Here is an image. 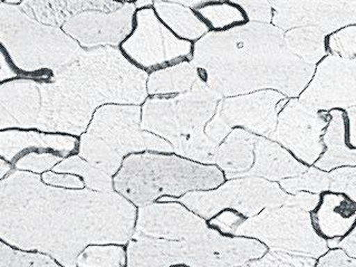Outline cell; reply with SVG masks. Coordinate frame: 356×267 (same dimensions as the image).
<instances>
[{"instance_id":"cell-11","label":"cell","mask_w":356,"mask_h":267,"mask_svg":"<svg viewBox=\"0 0 356 267\" xmlns=\"http://www.w3.org/2000/svg\"><path fill=\"white\" fill-rule=\"evenodd\" d=\"M330 119V113L316 111L298 97L289 99L278 113L277 128L270 140L312 167L325 150L323 136Z\"/></svg>"},{"instance_id":"cell-4","label":"cell","mask_w":356,"mask_h":267,"mask_svg":"<svg viewBox=\"0 0 356 267\" xmlns=\"http://www.w3.org/2000/svg\"><path fill=\"white\" fill-rule=\"evenodd\" d=\"M221 99L204 81L173 99H149L143 108L141 128L165 138L180 156L215 165L220 145L204 130L217 113Z\"/></svg>"},{"instance_id":"cell-41","label":"cell","mask_w":356,"mask_h":267,"mask_svg":"<svg viewBox=\"0 0 356 267\" xmlns=\"http://www.w3.org/2000/svg\"><path fill=\"white\" fill-rule=\"evenodd\" d=\"M327 243L331 250L341 248L352 257H356V227L348 237H345L342 241H333V242Z\"/></svg>"},{"instance_id":"cell-1","label":"cell","mask_w":356,"mask_h":267,"mask_svg":"<svg viewBox=\"0 0 356 267\" xmlns=\"http://www.w3.org/2000/svg\"><path fill=\"white\" fill-rule=\"evenodd\" d=\"M1 238L22 250L53 256L65 267L90 244H125L136 208L123 197L47 187L35 175L15 171L1 181Z\"/></svg>"},{"instance_id":"cell-13","label":"cell","mask_w":356,"mask_h":267,"mask_svg":"<svg viewBox=\"0 0 356 267\" xmlns=\"http://www.w3.org/2000/svg\"><path fill=\"white\" fill-rule=\"evenodd\" d=\"M289 97L274 90L225 97L216 117L229 129H243L270 139L277 128L278 113Z\"/></svg>"},{"instance_id":"cell-14","label":"cell","mask_w":356,"mask_h":267,"mask_svg":"<svg viewBox=\"0 0 356 267\" xmlns=\"http://www.w3.org/2000/svg\"><path fill=\"white\" fill-rule=\"evenodd\" d=\"M273 25L284 31L316 26L331 35L356 25V1H270Z\"/></svg>"},{"instance_id":"cell-21","label":"cell","mask_w":356,"mask_h":267,"mask_svg":"<svg viewBox=\"0 0 356 267\" xmlns=\"http://www.w3.org/2000/svg\"><path fill=\"white\" fill-rule=\"evenodd\" d=\"M330 123L323 136L325 150L315 162V167L326 172L343 167H356V148L348 143L346 114L335 110L330 112Z\"/></svg>"},{"instance_id":"cell-44","label":"cell","mask_w":356,"mask_h":267,"mask_svg":"<svg viewBox=\"0 0 356 267\" xmlns=\"http://www.w3.org/2000/svg\"><path fill=\"white\" fill-rule=\"evenodd\" d=\"M0 165H1V170H0V175H1V178H3L5 177V175L8 172L9 170H10V167H9L8 163H6V162L3 161V160H1L0 161Z\"/></svg>"},{"instance_id":"cell-43","label":"cell","mask_w":356,"mask_h":267,"mask_svg":"<svg viewBox=\"0 0 356 267\" xmlns=\"http://www.w3.org/2000/svg\"><path fill=\"white\" fill-rule=\"evenodd\" d=\"M14 76H16V73L8 65V62H6V58H5L3 54H1V65H0V77H1V80H6V79H10V77Z\"/></svg>"},{"instance_id":"cell-25","label":"cell","mask_w":356,"mask_h":267,"mask_svg":"<svg viewBox=\"0 0 356 267\" xmlns=\"http://www.w3.org/2000/svg\"><path fill=\"white\" fill-rule=\"evenodd\" d=\"M202 79L193 63L184 62L170 69L156 71L149 80L151 94L187 93L191 91Z\"/></svg>"},{"instance_id":"cell-20","label":"cell","mask_w":356,"mask_h":267,"mask_svg":"<svg viewBox=\"0 0 356 267\" xmlns=\"http://www.w3.org/2000/svg\"><path fill=\"white\" fill-rule=\"evenodd\" d=\"M123 6L114 1H24L19 8L44 25L60 26L82 13H113Z\"/></svg>"},{"instance_id":"cell-40","label":"cell","mask_w":356,"mask_h":267,"mask_svg":"<svg viewBox=\"0 0 356 267\" xmlns=\"http://www.w3.org/2000/svg\"><path fill=\"white\" fill-rule=\"evenodd\" d=\"M42 179L46 184L60 187L81 188L83 182L76 177L68 176V175H56L53 172H47L42 176Z\"/></svg>"},{"instance_id":"cell-31","label":"cell","mask_w":356,"mask_h":267,"mask_svg":"<svg viewBox=\"0 0 356 267\" xmlns=\"http://www.w3.org/2000/svg\"><path fill=\"white\" fill-rule=\"evenodd\" d=\"M326 45L328 55L356 62V25L348 26L328 35Z\"/></svg>"},{"instance_id":"cell-39","label":"cell","mask_w":356,"mask_h":267,"mask_svg":"<svg viewBox=\"0 0 356 267\" xmlns=\"http://www.w3.org/2000/svg\"><path fill=\"white\" fill-rule=\"evenodd\" d=\"M318 202H320V195L302 191L296 195H291L286 205L295 206L312 213L318 205Z\"/></svg>"},{"instance_id":"cell-32","label":"cell","mask_w":356,"mask_h":267,"mask_svg":"<svg viewBox=\"0 0 356 267\" xmlns=\"http://www.w3.org/2000/svg\"><path fill=\"white\" fill-rule=\"evenodd\" d=\"M317 259L268 250L259 259H252L238 267H315Z\"/></svg>"},{"instance_id":"cell-18","label":"cell","mask_w":356,"mask_h":267,"mask_svg":"<svg viewBox=\"0 0 356 267\" xmlns=\"http://www.w3.org/2000/svg\"><path fill=\"white\" fill-rule=\"evenodd\" d=\"M317 234L327 242L342 241L356 227V202L344 193L325 191L311 213Z\"/></svg>"},{"instance_id":"cell-38","label":"cell","mask_w":356,"mask_h":267,"mask_svg":"<svg viewBox=\"0 0 356 267\" xmlns=\"http://www.w3.org/2000/svg\"><path fill=\"white\" fill-rule=\"evenodd\" d=\"M315 267H356V257H352L341 248H333L317 259Z\"/></svg>"},{"instance_id":"cell-35","label":"cell","mask_w":356,"mask_h":267,"mask_svg":"<svg viewBox=\"0 0 356 267\" xmlns=\"http://www.w3.org/2000/svg\"><path fill=\"white\" fill-rule=\"evenodd\" d=\"M238 6L241 7L245 14L247 15L248 22L252 23L272 24L274 9H273L270 1H234Z\"/></svg>"},{"instance_id":"cell-15","label":"cell","mask_w":356,"mask_h":267,"mask_svg":"<svg viewBox=\"0 0 356 267\" xmlns=\"http://www.w3.org/2000/svg\"><path fill=\"white\" fill-rule=\"evenodd\" d=\"M123 49L140 65L152 67L187 56L191 46L175 38L151 9H142L138 13V27Z\"/></svg>"},{"instance_id":"cell-3","label":"cell","mask_w":356,"mask_h":267,"mask_svg":"<svg viewBox=\"0 0 356 267\" xmlns=\"http://www.w3.org/2000/svg\"><path fill=\"white\" fill-rule=\"evenodd\" d=\"M284 35L273 24L252 22L213 31L195 44L191 63L206 86L222 99L265 90L298 97L315 66L295 56Z\"/></svg>"},{"instance_id":"cell-24","label":"cell","mask_w":356,"mask_h":267,"mask_svg":"<svg viewBox=\"0 0 356 267\" xmlns=\"http://www.w3.org/2000/svg\"><path fill=\"white\" fill-rule=\"evenodd\" d=\"M328 35L316 26H304L285 31L287 49L308 65L315 66L327 56L326 40Z\"/></svg>"},{"instance_id":"cell-9","label":"cell","mask_w":356,"mask_h":267,"mask_svg":"<svg viewBox=\"0 0 356 267\" xmlns=\"http://www.w3.org/2000/svg\"><path fill=\"white\" fill-rule=\"evenodd\" d=\"M235 236L257 239L273 252L316 259L331 250L315 230L311 213L291 205L266 208L257 216L247 218Z\"/></svg>"},{"instance_id":"cell-6","label":"cell","mask_w":356,"mask_h":267,"mask_svg":"<svg viewBox=\"0 0 356 267\" xmlns=\"http://www.w3.org/2000/svg\"><path fill=\"white\" fill-rule=\"evenodd\" d=\"M225 178L215 165H198L177 156L138 154L125 160L115 178V189L136 205L145 206L163 195L213 191L224 184Z\"/></svg>"},{"instance_id":"cell-47","label":"cell","mask_w":356,"mask_h":267,"mask_svg":"<svg viewBox=\"0 0 356 267\" xmlns=\"http://www.w3.org/2000/svg\"><path fill=\"white\" fill-rule=\"evenodd\" d=\"M178 267H184V266H178Z\"/></svg>"},{"instance_id":"cell-23","label":"cell","mask_w":356,"mask_h":267,"mask_svg":"<svg viewBox=\"0 0 356 267\" xmlns=\"http://www.w3.org/2000/svg\"><path fill=\"white\" fill-rule=\"evenodd\" d=\"M76 141L73 138L62 136H47L34 132H18L8 131L1 134V156L8 161L22 151L29 148L51 149L58 151L63 156L70 154L75 149Z\"/></svg>"},{"instance_id":"cell-2","label":"cell","mask_w":356,"mask_h":267,"mask_svg":"<svg viewBox=\"0 0 356 267\" xmlns=\"http://www.w3.org/2000/svg\"><path fill=\"white\" fill-rule=\"evenodd\" d=\"M147 77L116 49L84 51L71 65L54 73L51 83L19 80L3 84L0 127L82 134L97 106L142 103L147 97Z\"/></svg>"},{"instance_id":"cell-19","label":"cell","mask_w":356,"mask_h":267,"mask_svg":"<svg viewBox=\"0 0 356 267\" xmlns=\"http://www.w3.org/2000/svg\"><path fill=\"white\" fill-rule=\"evenodd\" d=\"M307 169L308 165L295 158L280 143L267 138L257 137L254 165L247 177L280 182L300 176Z\"/></svg>"},{"instance_id":"cell-29","label":"cell","mask_w":356,"mask_h":267,"mask_svg":"<svg viewBox=\"0 0 356 267\" xmlns=\"http://www.w3.org/2000/svg\"><path fill=\"white\" fill-rule=\"evenodd\" d=\"M278 184L289 195H296L302 191L322 195L325 191H330L328 172L316 168L315 165L308 167L307 170L300 176L282 180Z\"/></svg>"},{"instance_id":"cell-22","label":"cell","mask_w":356,"mask_h":267,"mask_svg":"<svg viewBox=\"0 0 356 267\" xmlns=\"http://www.w3.org/2000/svg\"><path fill=\"white\" fill-rule=\"evenodd\" d=\"M258 136L243 129H234L218 149L216 165L228 179L247 177L254 162Z\"/></svg>"},{"instance_id":"cell-30","label":"cell","mask_w":356,"mask_h":267,"mask_svg":"<svg viewBox=\"0 0 356 267\" xmlns=\"http://www.w3.org/2000/svg\"><path fill=\"white\" fill-rule=\"evenodd\" d=\"M124 250L116 246L88 248L77 259L79 267H124Z\"/></svg>"},{"instance_id":"cell-37","label":"cell","mask_w":356,"mask_h":267,"mask_svg":"<svg viewBox=\"0 0 356 267\" xmlns=\"http://www.w3.org/2000/svg\"><path fill=\"white\" fill-rule=\"evenodd\" d=\"M246 219V217L243 216L241 213H237L236 211L226 209V211H222V213H219V215L212 219L210 224H211L212 227L219 230L221 234L235 236L236 230Z\"/></svg>"},{"instance_id":"cell-8","label":"cell","mask_w":356,"mask_h":267,"mask_svg":"<svg viewBox=\"0 0 356 267\" xmlns=\"http://www.w3.org/2000/svg\"><path fill=\"white\" fill-rule=\"evenodd\" d=\"M138 106H103L94 115L79 145V156L106 174H115L122 158L132 151L172 152L164 140L141 130Z\"/></svg>"},{"instance_id":"cell-33","label":"cell","mask_w":356,"mask_h":267,"mask_svg":"<svg viewBox=\"0 0 356 267\" xmlns=\"http://www.w3.org/2000/svg\"><path fill=\"white\" fill-rule=\"evenodd\" d=\"M1 267H60L53 259L40 254L24 253L1 244Z\"/></svg>"},{"instance_id":"cell-7","label":"cell","mask_w":356,"mask_h":267,"mask_svg":"<svg viewBox=\"0 0 356 267\" xmlns=\"http://www.w3.org/2000/svg\"><path fill=\"white\" fill-rule=\"evenodd\" d=\"M0 35L15 65L25 72L56 73L85 51L60 29L37 22L12 3L0 5Z\"/></svg>"},{"instance_id":"cell-45","label":"cell","mask_w":356,"mask_h":267,"mask_svg":"<svg viewBox=\"0 0 356 267\" xmlns=\"http://www.w3.org/2000/svg\"><path fill=\"white\" fill-rule=\"evenodd\" d=\"M182 3V5H186V6H198V5H201V3H204V1H180V3Z\"/></svg>"},{"instance_id":"cell-42","label":"cell","mask_w":356,"mask_h":267,"mask_svg":"<svg viewBox=\"0 0 356 267\" xmlns=\"http://www.w3.org/2000/svg\"><path fill=\"white\" fill-rule=\"evenodd\" d=\"M345 114L348 123V143L352 148H356V111Z\"/></svg>"},{"instance_id":"cell-5","label":"cell","mask_w":356,"mask_h":267,"mask_svg":"<svg viewBox=\"0 0 356 267\" xmlns=\"http://www.w3.org/2000/svg\"><path fill=\"white\" fill-rule=\"evenodd\" d=\"M267 252V246L257 239L225 236L211 228L200 236L177 242L133 234L127 248V267H238Z\"/></svg>"},{"instance_id":"cell-27","label":"cell","mask_w":356,"mask_h":267,"mask_svg":"<svg viewBox=\"0 0 356 267\" xmlns=\"http://www.w3.org/2000/svg\"><path fill=\"white\" fill-rule=\"evenodd\" d=\"M56 172H66V174H76L84 178L86 186L93 191L101 193H111L112 191V181L110 175L101 170L88 161L81 159L79 156H72L65 161L60 162L54 169Z\"/></svg>"},{"instance_id":"cell-12","label":"cell","mask_w":356,"mask_h":267,"mask_svg":"<svg viewBox=\"0 0 356 267\" xmlns=\"http://www.w3.org/2000/svg\"><path fill=\"white\" fill-rule=\"evenodd\" d=\"M316 111H356V62L327 55L298 97Z\"/></svg>"},{"instance_id":"cell-17","label":"cell","mask_w":356,"mask_h":267,"mask_svg":"<svg viewBox=\"0 0 356 267\" xmlns=\"http://www.w3.org/2000/svg\"><path fill=\"white\" fill-rule=\"evenodd\" d=\"M134 3L113 13L85 12L66 22L64 31L86 47L99 45H118L132 29Z\"/></svg>"},{"instance_id":"cell-28","label":"cell","mask_w":356,"mask_h":267,"mask_svg":"<svg viewBox=\"0 0 356 267\" xmlns=\"http://www.w3.org/2000/svg\"><path fill=\"white\" fill-rule=\"evenodd\" d=\"M199 14L208 20L213 29H222L221 31H229L238 26L249 23L247 15L241 7L234 3H212L209 6L199 9Z\"/></svg>"},{"instance_id":"cell-46","label":"cell","mask_w":356,"mask_h":267,"mask_svg":"<svg viewBox=\"0 0 356 267\" xmlns=\"http://www.w3.org/2000/svg\"><path fill=\"white\" fill-rule=\"evenodd\" d=\"M151 1H139V3H136V7H143V6H147V5H151Z\"/></svg>"},{"instance_id":"cell-34","label":"cell","mask_w":356,"mask_h":267,"mask_svg":"<svg viewBox=\"0 0 356 267\" xmlns=\"http://www.w3.org/2000/svg\"><path fill=\"white\" fill-rule=\"evenodd\" d=\"M330 191L344 193L356 202V167H343L328 172Z\"/></svg>"},{"instance_id":"cell-16","label":"cell","mask_w":356,"mask_h":267,"mask_svg":"<svg viewBox=\"0 0 356 267\" xmlns=\"http://www.w3.org/2000/svg\"><path fill=\"white\" fill-rule=\"evenodd\" d=\"M204 218L178 204H156L142 207L134 235L163 241H186L206 233Z\"/></svg>"},{"instance_id":"cell-36","label":"cell","mask_w":356,"mask_h":267,"mask_svg":"<svg viewBox=\"0 0 356 267\" xmlns=\"http://www.w3.org/2000/svg\"><path fill=\"white\" fill-rule=\"evenodd\" d=\"M58 160H60V156L51 154H29L18 160L16 168L42 172L51 168Z\"/></svg>"},{"instance_id":"cell-26","label":"cell","mask_w":356,"mask_h":267,"mask_svg":"<svg viewBox=\"0 0 356 267\" xmlns=\"http://www.w3.org/2000/svg\"><path fill=\"white\" fill-rule=\"evenodd\" d=\"M154 5L160 17L182 38L195 40L208 31V27L204 22H201L193 12H190L186 7L180 6L179 3L156 1Z\"/></svg>"},{"instance_id":"cell-10","label":"cell","mask_w":356,"mask_h":267,"mask_svg":"<svg viewBox=\"0 0 356 267\" xmlns=\"http://www.w3.org/2000/svg\"><path fill=\"white\" fill-rule=\"evenodd\" d=\"M291 195L278 182L243 177L230 179L209 191H195L178 199L193 213L209 219L226 209H232L246 218L257 216L266 208L286 205Z\"/></svg>"}]
</instances>
